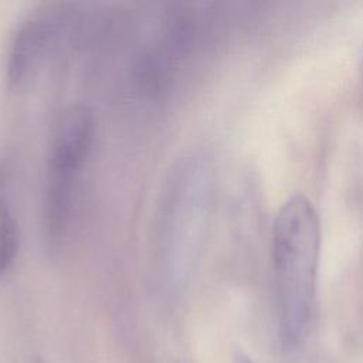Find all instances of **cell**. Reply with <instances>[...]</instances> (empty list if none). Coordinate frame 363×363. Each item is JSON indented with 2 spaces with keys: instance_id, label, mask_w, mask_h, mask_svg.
Here are the masks:
<instances>
[{
  "instance_id": "1",
  "label": "cell",
  "mask_w": 363,
  "mask_h": 363,
  "mask_svg": "<svg viewBox=\"0 0 363 363\" xmlns=\"http://www.w3.org/2000/svg\"><path fill=\"white\" fill-rule=\"evenodd\" d=\"M318 252V214L305 196H294L281 207L274 225V259L282 322L292 336L298 335L309 319Z\"/></svg>"
},
{
  "instance_id": "2",
  "label": "cell",
  "mask_w": 363,
  "mask_h": 363,
  "mask_svg": "<svg viewBox=\"0 0 363 363\" xmlns=\"http://www.w3.org/2000/svg\"><path fill=\"white\" fill-rule=\"evenodd\" d=\"M72 18L62 3H45L28 11L16 26L6 52L7 79L28 81L47 61Z\"/></svg>"
},
{
  "instance_id": "3",
  "label": "cell",
  "mask_w": 363,
  "mask_h": 363,
  "mask_svg": "<svg viewBox=\"0 0 363 363\" xmlns=\"http://www.w3.org/2000/svg\"><path fill=\"white\" fill-rule=\"evenodd\" d=\"M94 112L84 104L65 106L55 118L47 156V173L75 177L95 138Z\"/></svg>"
},
{
  "instance_id": "4",
  "label": "cell",
  "mask_w": 363,
  "mask_h": 363,
  "mask_svg": "<svg viewBox=\"0 0 363 363\" xmlns=\"http://www.w3.org/2000/svg\"><path fill=\"white\" fill-rule=\"evenodd\" d=\"M18 251V225L7 206L0 197V277L10 268Z\"/></svg>"
},
{
  "instance_id": "5",
  "label": "cell",
  "mask_w": 363,
  "mask_h": 363,
  "mask_svg": "<svg viewBox=\"0 0 363 363\" xmlns=\"http://www.w3.org/2000/svg\"><path fill=\"white\" fill-rule=\"evenodd\" d=\"M235 363H254L251 359H248L247 356L244 354H238L237 359H235Z\"/></svg>"
}]
</instances>
